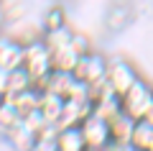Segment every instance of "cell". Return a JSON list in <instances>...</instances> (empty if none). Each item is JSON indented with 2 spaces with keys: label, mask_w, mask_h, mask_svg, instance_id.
I'll return each mask as SVG.
<instances>
[{
  "label": "cell",
  "mask_w": 153,
  "mask_h": 151,
  "mask_svg": "<svg viewBox=\"0 0 153 151\" xmlns=\"http://www.w3.org/2000/svg\"><path fill=\"white\" fill-rule=\"evenodd\" d=\"M23 69L31 74L33 87L38 92H44L46 77L54 72L51 67V49L44 44V38H36V41L26 44V54H23Z\"/></svg>",
  "instance_id": "obj_1"
},
{
  "label": "cell",
  "mask_w": 153,
  "mask_h": 151,
  "mask_svg": "<svg viewBox=\"0 0 153 151\" xmlns=\"http://www.w3.org/2000/svg\"><path fill=\"white\" fill-rule=\"evenodd\" d=\"M151 103H153V85L148 80H143V77L120 97L123 113H128L133 120H143V118H146Z\"/></svg>",
  "instance_id": "obj_2"
},
{
  "label": "cell",
  "mask_w": 153,
  "mask_h": 151,
  "mask_svg": "<svg viewBox=\"0 0 153 151\" xmlns=\"http://www.w3.org/2000/svg\"><path fill=\"white\" fill-rule=\"evenodd\" d=\"M138 80H140V72L135 69L133 62L123 59V56H115V59L107 62V82L117 97H123Z\"/></svg>",
  "instance_id": "obj_3"
},
{
  "label": "cell",
  "mask_w": 153,
  "mask_h": 151,
  "mask_svg": "<svg viewBox=\"0 0 153 151\" xmlns=\"http://www.w3.org/2000/svg\"><path fill=\"white\" fill-rule=\"evenodd\" d=\"M107 56L100 54V51H89V54L79 56V62H76V69H74V77L79 82H84V85H94V82L105 80L107 77Z\"/></svg>",
  "instance_id": "obj_4"
},
{
  "label": "cell",
  "mask_w": 153,
  "mask_h": 151,
  "mask_svg": "<svg viewBox=\"0 0 153 151\" xmlns=\"http://www.w3.org/2000/svg\"><path fill=\"white\" fill-rule=\"evenodd\" d=\"M84 136V143L87 149H107L110 146V128H107V120H102L100 115H87L84 123L79 125Z\"/></svg>",
  "instance_id": "obj_5"
},
{
  "label": "cell",
  "mask_w": 153,
  "mask_h": 151,
  "mask_svg": "<svg viewBox=\"0 0 153 151\" xmlns=\"http://www.w3.org/2000/svg\"><path fill=\"white\" fill-rule=\"evenodd\" d=\"M23 54H26V44L18 41L16 36H3L0 33V67L8 72L23 67Z\"/></svg>",
  "instance_id": "obj_6"
},
{
  "label": "cell",
  "mask_w": 153,
  "mask_h": 151,
  "mask_svg": "<svg viewBox=\"0 0 153 151\" xmlns=\"http://www.w3.org/2000/svg\"><path fill=\"white\" fill-rule=\"evenodd\" d=\"M92 115V100H64V110L59 118V128H71V125H82L84 118Z\"/></svg>",
  "instance_id": "obj_7"
},
{
  "label": "cell",
  "mask_w": 153,
  "mask_h": 151,
  "mask_svg": "<svg viewBox=\"0 0 153 151\" xmlns=\"http://www.w3.org/2000/svg\"><path fill=\"white\" fill-rule=\"evenodd\" d=\"M107 128H110V143H128L133 138V128H135V120L130 118L128 113H117L107 120Z\"/></svg>",
  "instance_id": "obj_8"
},
{
  "label": "cell",
  "mask_w": 153,
  "mask_h": 151,
  "mask_svg": "<svg viewBox=\"0 0 153 151\" xmlns=\"http://www.w3.org/2000/svg\"><path fill=\"white\" fill-rule=\"evenodd\" d=\"M8 143L13 146V151H31L33 143H36V131L31 128V125H26V120H21V123L16 125V128L8 131Z\"/></svg>",
  "instance_id": "obj_9"
},
{
  "label": "cell",
  "mask_w": 153,
  "mask_h": 151,
  "mask_svg": "<svg viewBox=\"0 0 153 151\" xmlns=\"http://www.w3.org/2000/svg\"><path fill=\"white\" fill-rule=\"evenodd\" d=\"M56 151H87L82 128H79V125L59 128V136H56Z\"/></svg>",
  "instance_id": "obj_10"
},
{
  "label": "cell",
  "mask_w": 153,
  "mask_h": 151,
  "mask_svg": "<svg viewBox=\"0 0 153 151\" xmlns=\"http://www.w3.org/2000/svg\"><path fill=\"white\" fill-rule=\"evenodd\" d=\"M0 100H8V103H13V105H16V110H18V115H21V120H23L28 113H33V110L38 108L41 92H38L36 87H28V90L18 92V95H10V97H0Z\"/></svg>",
  "instance_id": "obj_11"
},
{
  "label": "cell",
  "mask_w": 153,
  "mask_h": 151,
  "mask_svg": "<svg viewBox=\"0 0 153 151\" xmlns=\"http://www.w3.org/2000/svg\"><path fill=\"white\" fill-rule=\"evenodd\" d=\"M38 110L46 118V123H59L61 110H64V97L54 95V92H41V100H38Z\"/></svg>",
  "instance_id": "obj_12"
},
{
  "label": "cell",
  "mask_w": 153,
  "mask_h": 151,
  "mask_svg": "<svg viewBox=\"0 0 153 151\" xmlns=\"http://www.w3.org/2000/svg\"><path fill=\"white\" fill-rule=\"evenodd\" d=\"M76 62H79V54L74 51L71 44L51 51V67H54V72H71V74H74Z\"/></svg>",
  "instance_id": "obj_13"
},
{
  "label": "cell",
  "mask_w": 153,
  "mask_h": 151,
  "mask_svg": "<svg viewBox=\"0 0 153 151\" xmlns=\"http://www.w3.org/2000/svg\"><path fill=\"white\" fill-rule=\"evenodd\" d=\"M74 80H76V77L71 74V72H51V74L46 77L44 92H54V95H59V97H64V100H66V95H69Z\"/></svg>",
  "instance_id": "obj_14"
},
{
  "label": "cell",
  "mask_w": 153,
  "mask_h": 151,
  "mask_svg": "<svg viewBox=\"0 0 153 151\" xmlns=\"http://www.w3.org/2000/svg\"><path fill=\"white\" fill-rule=\"evenodd\" d=\"M120 97L115 95V92H107V95H102L100 100H94L92 103V113L94 115H100L102 120H110L112 115H117L120 113Z\"/></svg>",
  "instance_id": "obj_15"
},
{
  "label": "cell",
  "mask_w": 153,
  "mask_h": 151,
  "mask_svg": "<svg viewBox=\"0 0 153 151\" xmlns=\"http://www.w3.org/2000/svg\"><path fill=\"white\" fill-rule=\"evenodd\" d=\"M130 143L135 146L138 151H151L153 149V123H148V120H135Z\"/></svg>",
  "instance_id": "obj_16"
},
{
  "label": "cell",
  "mask_w": 153,
  "mask_h": 151,
  "mask_svg": "<svg viewBox=\"0 0 153 151\" xmlns=\"http://www.w3.org/2000/svg\"><path fill=\"white\" fill-rule=\"evenodd\" d=\"M28 87H33V80H31V74H28V72L23 69V67H18V69L8 72V90H5V95H3V97L18 95V92L28 90Z\"/></svg>",
  "instance_id": "obj_17"
},
{
  "label": "cell",
  "mask_w": 153,
  "mask_h": 151,
  "mask_svg": "<svg viewBox=\"0 0 153 151\" xmlns=\"http://www.w3.org/2000/svg\"><path fill=\"white\" fill-rule=\"evenodd\" d=\"M71 36H74V31H71L69 26H61V28H54V31H44V44L54 51V49H61V46H69L71 44Z\"/></svg>",
  "instance_id": "obj_18"
},
{
  "label": "cell",
  "mask_w": 153,
  "mask_h": 151,
  "mask_svg": "<svg viewBox=\"0 0 153 151\" xmlns=\"http://www.w3.org/2000/svg\"><path fill=\"white\" fill-rule=\"evenodd\" d=\"M18 123H21V115H18L16 105L8 100H0V136H8V131L16 128Z\"/></svg>",
  "instance_id": "obj_19"
},
{
  "label": "cell",
  "mask_w": 153,
  "mask_h": 151,
  "mask_svg": "<svg viewBox=\"0 0 153 151\" xmlns=\"http://www.w3.org/2000/svg\"><path fill=\"white\" fill-rule=\"evenodd\" d=\"M61 26H69L66 21V11L61 5H51L44 11V31H54V28H61Z\"/></svg>",
  "instance_id": "obj_20"
},
{
  "label": "cell",
  "mask_w": 153,
  "mask_h": 151,
  "mask_svg": "<svg viewBox=\"0 0 153 151\" xmlns=\"http://www.w3.org/2000/svg\"><path fill=\"white\" fill-rule=\"evenodd\" d=\"M71 46H74V51H76L79 56H84V54H89V51H92L89 38L84 36V33H79V31H74V36H71Z\"/></svg>",
  "instance_id": "obj_21"
},
{
  "label": "cell",
  "mask_w": 153,
  "mask_h": 151,
  "mask_svg": "<svg viewBox=\"0 0 153 151\" xmlns=\"http://www.w3.org/2000/svg\"><path fill=\"white\" fill-rule=\"evenodd\" d=\"M107 151H138V149L130 143V141H128V143H110Z\"/></svg>",
  "instance_id": "obj_22"
},
{
  "label": "cell",
  "mask_w": 153,
  "mask_h": 151,
  "mask_svg": "<svg viewBox=\"0 0 153 151\" xmlns=\"http://www.w3.org/2000/svg\"><path fill=\"white\" fill-rule=\"evenodd\" d=\"M5 90H8V69L0 67V97L5 95Z\"/></svg>",
  "instance_id": "obj_23"
},
{
  "label": "cell",
  "mask_w": 153,
  "mask_h": 151,
  "mask_svg": "<svg viewBox=\"0 0 153 151\" xmlns=\"http://www.w3.org/2000/svg\"><path fill=\"white\" fill-rule=\"evenodd\" d=\"M8 23V16H5V3L0 0V31H3V26Z\"/></svg>",
  "instance_id": "obj_24"
},
{
  "label": "cell",
  "mask_w": 153,
  "mask_h": 151,
  "mask_svg": "<svg viewBox=\"0 0 153 151\" xmlns=\"http://www.w3.org/2000/svg\"><path fill=\"white\" fill-rule=\"evenodd\" d=\"M143 120H148V123H153V103H151V108H148V113H146V118Z\"/></svg>",
  "instance_id": "obj_25"
},
{
  "label": "cell",
  "mask_w": 153,
  "mask_h": 151,
  "mask_svg": "<svg viewBox=\"0 0 153 151\" xmlns=\"http://www.w3.org/2000/svg\"><path fill=\"white\" fill-rule=\"evenodd\" d=\"M151 151H153V149H151Z\"/></svg>",
  "instance_id": "obj_26"
}]
</instances>
